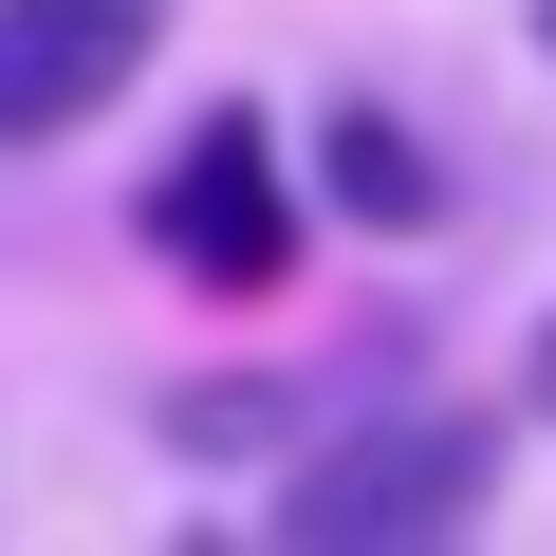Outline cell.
<instances>
[{"instance_id":"obj_3","label":"cell","mask_w":556,"mask_h":556,"mask_svg":"<svg viewBox=\"0 0 556 556\" xmlns=\"http://www.w3.org/2000/svg\"><path fill=\"white\" fill-rule=\"evenodd\" d=\"M130 75H149V0H0V167L75 149Z\"/></svg>"},{"instance_id":"obj_4","label":"cell","mask_w":556,"mask_h":556,"mask_svg":"<svg viewBox=\"0 0 556 556\" xmlns=\"http://www.w3.org/2000/svg\"><path fill=\"white\" fill-rule=\"evenodd\" d=\"M298 204H334V223H371V241H427V223L464 204V167H445L390 93H316V130H298Z\"/></svg>"},{"instance_id":"obj_7","label":"cell","mask_w":556,"mask_h":556,"mask_svg":"<svg viewBox=\"0 0 556 556\" xmlns=\"http://www.w3.org/2000/svg\"><path fill=\"white\" fill-rule=\"evenodd\" d=\"M538 56H556V0H538Z\"/></svg>"},{"instance_id":"obj_5","label":"cell","mask_w":556,"mask_h":556,"mask_svg":"<svg viewBox=\"0 0 556 556\" xmlns=\"http://www.w3.org/2000/svg\"><path fill=\"white\" fill-rule=\"evenodd\" d=\"M298 427H316L298 371H186V390H149V445L167 464H278Z\"/></svg>"},{"instance_id":"obj_1","label":"cell","mask_w":556,"mask_h":556,"mask_svg":"<svg viewBox=\"0 0 556 556\" xmlns=\"http://www.w3.org/2000/svg\"><path fill=\"white\" fill-rule=\"evenodd\" d=\"M501 445H519V408H371V427H298L278 445V538L298 556H408V538H464L482 501H501Z\"/></svg>"},{"instance_id":"obj_2","label":"cell","mask_w":556,"mask_h":556,"mask_svg":"<svg viewBox=\"0 0 556 556\" xmlns=\"http://www.w3.org/2000/svg\"><path fill=\"white\" fill-rule=\"evenodd\" d=\"M149 260L186 278V298H278L298 278V130H278L260 93H204L186 130H167V167H149Z\"/></svg>"},{"instance_id":"obj_6","label":"cell","mask_w":556,"mask_h":556,"mask_svg":"<svg viewBox=\"0 0 556 556\" xmlns=\"http://www.w3.org/2000/svg\"><path fill=\"white\" fill-rule=\"evenodd\" d=\"M519 408H538V427H556V316H538V353H519Z\"/></svg>"}]
</instances>
